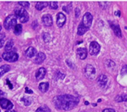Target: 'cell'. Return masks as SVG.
<instances>
[{
    "instance_id": "d590c367",
    "label": "cell",
    "mask_w": 127,
    "mask_h": 112,
    "mask_svg": "<svg viewBox=\"0 0 127 112\" xmlns=\"http://www.w3.org/2000/svg\"><path fill=\"white\" fill-rule=\"evenodd\" d=\"M115 15L117 16H120V11L119 10L116 11L115 13Z\"/></svg>"
},
{
    "instance_id": "5bb4252c",
    "label": "cell",
    "mask_w": 127,
    "mask_h": 112,
    "mask_svg": "<svg viewBox=\"0 0 127 112\" xmlns=\"http://www.w3.org/2000/svg\"><path fill=\"white\" fill-rule=\"evenodd\" d=\"M36 53H37V50H36V48L30 47L25 52V55L28 58H32V57L36 55Z\"/></svg>"
},
{
    "instance_id": "ac0fdd59",
    "label": "cell",
    "mask_w": 127,
    "mask_h": 112,
    "mask_svg": "<svg viewBox=\"0 0 127 112\" xmlns=\"http://www.w3.org/2000/svg\"><path fill=\"white\" fill-rule=\"evenodd\" d=\"M11 69V67L8 64H4V65L0 66V77L3 76V74H5L6 73L9 71Z\"/></svg>"
},
{
    "instance_id": "52a82bcc",
    "label": "cell",
    "mask_w": 127,
    "mask_h": 112,
    "mask_svg": "<svg viewBox=\"0 0 127 112\" xmlns=\"http://www.w3.org/2000/svg\"><path fill=\"white\" fill-rule=\"evenodd\" d=\"M92 15L90 13H86L84 14V16H83L82 22V23L84 24V25L85 27H87L88 29H89V28L91 26L92 23Z\"/></svg>"
},
{
    "instance_id": "8fae6325",
    "label": "cell",
    "mask_w": 127,
    "mask_h": 112,
    "mask_svg": "<svg viewBox=\"0 0 127 112\" xmlns=\"http://www.w3.org/2000/svg\"><path fill=\"white\" fill-rule=\"evenodd\" d=\"M46 55L42 52H39L36 55V58L34 59V63L37 64H40L43 63L44 61L46 59Z\"/></svg>"
},
{
    "instance_id": "484cf974",
    "label": "cell",
    "mask_w": 127,
    "mask_h": 112,
    "mask_svg": "<svg viewBox=\"0 0 127 112\" xmlns=\"http://www.w3.org/2000/svg\"><path fill=\"white\" fill-rule=\"evenodd\" d=\"M49 7L52 9H57L58 8V5H57V2H49Z\"/></svg>"
},
{
    "instance_id": "cb8c5ba5",
    "label": "cell",
    "mask_w": 127,
    "mask_h": 112,
    "mask_svg": "<svg viewBox=\"0 0 127 112\" xmlns=\"http://www.w3.org/2000/svg\"><path fill=\"white\" fill-rule=\"evenodd\" d=\"M21 101L23 102V103H24V104L25 105L28 106L30 105L31 103L32 98L29 97H24L21 98Z\"/></svg>"
},
{
    "instance_id": "4316f807",
    "label": "cell",
    "mask_w": 127,
    "mask_h": 112,
    "mask_svg": "<svg viewBox=\"0 0 127 112\" xmlns=\"http://www.w3.org/2000/svg\"><path fill=\"white\" fill-rule=\"evenodd\" d=\"M19 4H20L21 6H22L23 7H24V8H29V3L28 1H21V2H19Z\"/></svg>"
},
{
    "instance_id": "f1b7e54d",
    "label": "cell",
    "mask_w": 127,
    "mask_h": 112,
    "mask_svg": "<svg viewBox=\"0 0 127 112\" xmlns=\"http://www.w3.org/2000/svg\"><path fill=\"white\" fill-rule=\"evenodd\" d=\"M43 38H44V40L45 42H48V41H49V39H50L49 34H47V33H45L43 35Z\"/></svg>"
},
{
    "instance_id": "d6986e66",
    "label": "cell",
    "mask_w": 127,
    "mask_h": 112,
    "mask_svg": "<svg viewBox=\"0 0 127 112\" xmlns=\"http://www.w3.org/2000/svg\"><path fill=\"white\" fill-rule=\"evenodd\" d=\"M49 87V84L48 82H41L39 86V89L42 92H47Z\"/></svg>"
},
{
    "instance_id": "4dcf8cb0",
    "label": "cell",
    "mask_w": 127,
    "mask_h": 112,
    "mask_svg": "<svg viewBox=\"0 0 127 112\" xmlns=\"http://www.w3.org/2000/svg\"><path fill=\"white\" fill-rule=\"evenodd\" d=\"M102 112H115V111L112 108H107V109H105L104 110H103Z\"/></svg>"
},
{
    "instance_id": "8d00e7d4",
    "label": "cell",
    "mask_w": 127,
    "mask_h": 112,
    "mask_svg": "<svg viewBox=\"0 0 127 112\" xmlns=\"http://www.w3.org/2000/svg\"><path fill=\"white\" fill-rule=\"evenodd\" d=\"M4 37H5V35L4 34H0V40L3 39Z\"/></svg>"
},
{
    "instance_id": "603a6c76",
    "label": "cell",
    "mask_w": 127,
    "mask_h": 112,
    "mask_svg": "<svg viewBox=\"0 0 127 112\" xmlns=\"http://www.w3.org/2000/svg\"><path fill=\"white\" fill-rule=\"evenodd\" d=\"M13 45H14V42H13V41L12 40H10L9 41H8L5 45V50L6 52H11L10 50L13 48Z\"/></svg>"
},
{
    "instance_id": "1f68e13d",
    "label": "cell",
    "mask_w": 127,
    "mask_h": 112,
    "mask_svg": "<svg viewBox=\"0 0 127 112\" xmlns=\"http://www.w3.org/2000/svg\"><path fill=\"white\" fill-rule=\"evenodd\" d=\"M25 91H26V93H33V92H32V90L29 89H28V87H26Z\"/></svg>"
},
{
    "instance_id": "6da1fadb",
    "label": "cell",
    "mask_w": 127,
    "mask_h": 112,
    "mask_svg": "<svg viewBox=\"0 0 127 112\" xmlns=\"http://www.w3.org/2000/svg\"><path fill=\"white\" fill-rule=\"evenodd\" d=\"M79 102V98L69 94L61 95L54 97L53 103L56 108L64 110H70L76 107Z\"/></svg>"
},
{
    "instance_id": "74e56055",
    "label": "cell",
    "mask_w": 127,
    "mask_h": 112,
    "mask_svg": "<svg viewBox=\"0 0 127 112\" xmlns=\"http://www.w3.org/2000/svg\"><path fill=\"white\" fill-rule=\"evenodd\" d=\"M5 112H16L15 110H7Z\"/></svg>"
},
{
    "instance_id": "e575fe53",
    "label": "cell",
    "mask_w": 127,
    "mask_h": 112,
    "mask_svg": "<svg viewBox=\"0 0 127 112\" xmlns=\"http://www.w3.org/2000/svg\"><path fill=\"white\" fill-rule=\"evenodd\" d=\"M7 83H8V86H9V88H10L11 89H13V85H12L11 84V82H9V80H7Z\"/></svg>"
},
{
    "instance_id": "ba28073f",
    "label": "cell",
    "mask_w": 127,
    "mask_h": 112,
    "mask_svg": "<svg viewBox=\"0 0 127 112\" xmlns=\"http://www.w3.org/2000/svg\"><path fill=\"white\" fill-rule=\"evenodd\" d=\"M0 105L2 107V108L7 110H11L13 107V104L12 102L5 98H0Z\"/></svg>"
},
{
    "instance_id": "7c38bea8",
    "label": "cell",
    "mask_w": 127,
    "mask_h": 112,
    "mask_svg": "<svg viewBox=\"0 0 127 112\" xmlns=\"http://www.w3.org/2000/svg\"><path fill=\"white\" fill-rule=\"evenodd\" d=\"M46 74V70L44 68H40L36 73V78L37 80H41L44 77Z\"/></svg>"
},
{
    "instance_id": "30bf717a",
    "label": "cell",
    "mask_w": 127,
    "mask_h": 112,
    "mask_svg": "<svg viewBox=\"0 0 127 112\" xmlns=\"http://www.w3.org/2000/svg\"><path fill=\"white\" fill-rule=\"evenodd\" d=\"M42 23L46 26H51L52 25V18L50 14H45L42 17Z\"/></svg>"
},
{
    "instance_id": "836d02e7",
    "label": "cell",
    "mask_w": 127,
    "mask_h": 112,
    "mask_svg": "<svg viewBox=\"0 0 127 112\" xmlns=\"http://www.w3.org/2000/svg\"><path fill=\"white\" fill-rule=\"evenodd\" d=\"M4 96H5V93H4L3 92H2L1 91H0V98H4Z\"/></svg>"
},
{
    "instance_id": "4fadbf2b",
    "label": "cell",
    "mask_w": 127,
    "mask_h": 112,
    "mask_svg": "<svg viewBox=\"0 0 127 112\" xmlns=\"http://www.w3.org/2000/svg\"><path fill=\"white\" fill-rule=\"evenodd\" d=\"M77 54L80 59H84L87 56V51L85 48H79L77 50Z\"/></svg>"
},
{
    "instance_id": "7402d4cb",
    "label": "cell",
    "mask_w": 127,
    "mask_h": 112,
    "mask_svg": "<svg viewBox=\"0 0 127 112\" xmlns=\"http://www.w3.org/2000/svg\"><path fill=\"white\" fill-rule=\"evenodd\" d=\"M22 29L23 28H22V25L21 24H16V25L14 28V33L15 34V35H20L22 32Z\"/></svg>"
},
{
    "instance_id": "44dd1931",
    "label": "cell",
    "mask_w": 127,
    "mask_h": 112,
    "mask_svg": "<svg viewBox=\"0 0 127 112\" xmlns=\"http://www.w3.org/2000/svg\"><path fill=\"white\" fill-rule=\"evenodd\" d=\"M115 101L118 102H127V94H122L120 95H117L115 97Z\"/></svg>"
},
{
    "instance_id": "ab89813d",
    "label": "cell",
    "mask_w": 127,
    "mask_h": 112,
    "mask_svg": "<svg viewBox=\"0 0 127 112\" xmlns=\"http://www.w3.org/2000/svg\"><path fill=\"white\" fill-rule=\"evenodd\" d=\"M85 103H86V105H88V104H89V103H88L87 102H85Z\"/></svg>"
},
{
    "instance_id": "277c9868",
    "label": "cell",
    "mask_w": 127,
    "mask_h": 112,
    "mask_svg": "<svg viewBox=\"0 0 127 112\" xmlns=\"http://www.w3.org/2000/svg\"><path fill=\"white\" fill-rule=\"evenodd\" d=\"M3 58L8 62H15L19 58V56L14 52H6L2 55Z\"/></svg>"
},
{
    "instance_id": "8992f818",
    "label": "cell",
    "mask_w": 127,
    "mask_h": 112,
    "mask_svg": "<svg viewBox=\"0 0 127 112\" xmlns=\"http://www.w3.org/2000/svg\"><path fill=\"white\" fill-rule=\"evenodd\" d=\"M100 50V46L97 42H92L89 46V53L91 55H97Z\"/></svg>"
},
{
    "instance_id": "83f0119b",
    "label": "cell",
    "mask_w": 127,
    "mask_h": 112,
    "mask_svg": "<svg viewBox=\"0 0 127 112\" xmlns=\"http://www.w3.org/2000/svg\"><path fill=\"white\" fill-rule=\"evenodd\" d=\"M121 74H122V76L125 75V74H127V64L124 65L123 66L122 71H121Z\"/></svg>"
},
{
    "instance_id": "3957f363",
    "label": "cell",
    "mask_w": 127,
    "mask_h": 112,
    "mask_svg": "<svg viewBox=\"0 0 127 112\" xmlns=\"http://www.w3.org/2000/svg\"><path fill=\"white\" fill-rule=\"evenodd\" d=\"M17 24V17L16 15H9L5 19L4 22V27L6 30L14 28Z\"/></svg>"
},
{
    "instance_id": "d6a6232c",
    "label": "cell",
    "mask_w": 127,
    "mask_h": 112,
    "mask_svg": "<svg viewBox=\"0 0 127 112\" xmlns=\"http://www.w3.org/2000/svg\"><path fill=\"white\" fill-rule=\"evenodd\" d=\"M4 44V40L3 39L0 40V48H1Z\"/></svg>"
},
{
    "instance_id": "2e32d148",
    "label": "cell",
    "mask_w": 127,
    "mask_h": 112,
    "mask_svg": "<svg viewBox=\"0 0 127 112\" xmlns=\"http://www.w3.org/2000/svg\"><path fill=\"white\" fill-rule=\"evenodd\" d=\"M107 77L104 74H102L97 79V82H98V85L101 87H103L106 85L107 82Z\"/></svg>"
},
{
    "instance_id": "5b68a950",
    "label": "cell",
    "mask_w": 127,
    "mask_h": 112,
    "mask_svg": "<svg viewBox=\"0 0 127 112\" xmlns=\"http://www.w3.org/2000/svg\"><path fill=\"white\" fill-rule=\"evenodd\" d=\"M95 69L93 66L87 64L85 68V75L89 79H93L95 76Z\"/></svg>"
},
{
    "instance_id": "e0dca14e",
    "label": "cell",
    "mask_w": 127,
    "mask_h": 112,
    "mask_svg": "<svg viewBox=\"0 0 127 112\" xmlns=\"http://www.w3.org/2000/svg\"><path fill=\"white\" fill-rule=\"evenodd\" d=\"M89 29L87 27H85L84 25V24L82 23H80V25L78 27V30H77V34L79 35H82L86 32Z\"/></svg>"
},
{
    "instance_id": "f546056e",
    "label": "cell",
    "mask_w": 127,
    "mask_h": 112,
    "mask_svg": "<svg viewBox=\"0 0 127 112\" xmlns=\"http://www.w3.org/2000/svg\"><path fill=\"white\" fill-rule=\"evenodd\" d=\"M75 17H76V18H78V17H79V16H80V9H79L78 8H75Z\"/></svg>"
},
{
    "instance_id": "9a60e30c",
    "label": "cell",
    "mask_w": 127,
    "mask_h": 112,
    "mask_svg": "<svg viewBox=\"0 0 127 112\" xmlns=\"http://www.w3.org/2000/svg\"><path fill=\"white\" fill-rule=\"evenodd\" d=\"M111 27H112V29H113V32H114L115 34L117 35V37L121 38L122 37V32H121L120 27L119 25L117 24H111Z\"/></svg>"
},
{
    "instance_id": "9c48e42d",
    "label": "cell",
    "mask_w": 127,
    "mask_h": 112,
    "mask_svg": "<svg viewBox=\"0 0 127 112\" xmlns=\"http://www.w3.org/2000/svg\"><path fill=\"white\" fill-rule=\"evenodd\" d=\"M65 21H66V17L63 13H59L57 15V26L59 27H62L64 24H65Z\"/></svg>"
},
{
    "instance_id": "60d3db41",
    "label": "cell",
    "mask_w": 127,
    "mask_h": 112,
    "mask_svg": "<svg viewBox=\"0 0 127 112\" xmlns=\"http://www.w3.org/2000/svg\"><path fill=\"white\" fill-rule=\"evenodd\" d=\"M2 61V59H1V57H0V61Z\"/></svg>"
},
{
    "instance_id": "f35d334b",
    "label": "cell",
    "mask_w": 127,
    "mask_h": 112,
    "mask_svg": "<svg viewBox=\"0 0 127 112\" xmlns=\"http://www.w3.org/2000/svg\"><path fill=\"white\" fill-rule=\"evenodd\" d=\"M1 25H0V32H1Z\"/></svg>"
},
{
    "instance_id": "b9f144b4",
    "label": "cell",
    "mask_w": 127,
    "mask_h": 112,
    "mask_svg": "<svg viewBox=\"0 0 127 112\" xmlns=\"http://www.w3.org/2000/svg\"></svg>"
},
{
    "instance_id": "7a4b0ae2",
    "label": "cell",
    "mask_w": 127,
    "mask_h": 112,
    "mask_svg": "<svg viewBox=\"0 0 127 112\" xmlns=\"http://www.w3.org/2000/svg\"><path fill=\"white\" fill-rule=\"evenodd\" d=\"M14 13H15L16 16L20 20L21 22L25 23L29 20V14L24 8L22 7H16L14 9Z\"/></svg>"
},
{
    "instance_id": "d4e9b609",
    "label": "cell",
    "mask_w": 127,
    "mask_h": 112,
    "mask_svg": "<svg viewBox=\"0 0 127 112\" xmlns=\"http://www.w3.org/2000/svg\"><path fill=\"white\" fill-rule=\"evenodd\" d=\"M36 112H51V110L46 105H44L37 108Z\"/></svg>"
},
{
    "instance_id": "ffe728a7",
    "label": "cell",
    "mask_w": 127,
    "mask_h": 112,
    "mask_svg": "<svg viewBox=\"0 0 127 112\" xmlns=\"http://www.w3.org/2000/svg\"><path fill=\"white\" fill-rule=\"evenodd\" d=\"M49 3L48 2H37L36 3V8L38 11H41L42 9L47 7L48 6Z\"/></svg>"
}]
</instances>
